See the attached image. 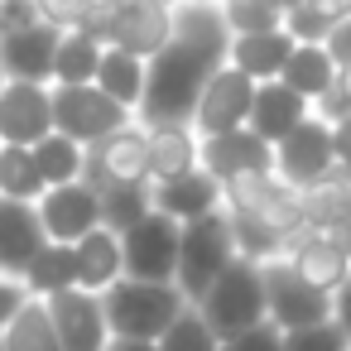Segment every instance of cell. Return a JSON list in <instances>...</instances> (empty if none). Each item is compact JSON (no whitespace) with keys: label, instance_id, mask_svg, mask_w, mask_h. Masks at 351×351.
<instances>
[{"label":"cell","instance_id":"cell-33","mask_svg":"<svg viewBox=\"0 0 351 351\" xmlns=\"http://www.w3.org/2000/svg\"><path fill=\"white\" fill-rule=\"evenodd\" d=\"M154 212V193H149V183H111V188H101V226L106 231H130L135 221H145Z\"/></svg>","mask_w":351,"mask_h":351},{"label":"cell","instance_id":"cell-20","mask_svg":"<svg viewBox=\"0 0 351 351\" xmlns=\"http://www.w3.org/2000/svg\"><path fill=\"white\" fill-rule=\"evenodd\" d=\"M313 116V101H303L293 87H284L279 77L274 82H255V101H250V130L265 140V145H279L289 130H298L303 121Z\"/></svg>","mask_w":351,"mask_h":351},{"label":"cell","instance_id":"cell-31","mask_svg":"<svg viewBox=\"0 0 351 351\" xmlns=\"http://www.w3.org/2000/svg\"><path fill=\"white\" fill-rule=\"evenodd\" d=\"M34 164H39V173H44V183L49 188H58V183H77L82 173H87V145H77V140H68V135H44L39 145H34Z\"/></svg>","mask_w":351,"mask_h":351},{"label":"cell","instance_id":"cell-4","mask_svg":"<svg viewBox=\"0 0 351 351\" xmlns=\"http://www.w3.org/2000/svg\"><path fill=\"white\" fill-rule=\"evenodd\" d=\"M231 260H236V236H231V217L221 207L197 217V221H183V231H178V269H173L178 293L188 303H197Z\"/></svg>","mask_w":351,"mask_h":351},{"label":"cell","instance_id":"cell-3","mask_svg":"<svg viewBox=\"0 0 351 351\" xmlns=\"http://www.w3.org/2000/svg\"><path fill=\"white\" fill-rule=\"evenodd\" d=\"M193 308H197L202 322L217 332V341L260 327V322H265V265L236 255V260L217 274V284H212Z\"/></svg>","mask_w":351,"mask_h":351},{"label":"cell","instance_id":"cell-53","mask_svg":"<svg viewBox=\"0 0 351 351\" xmlns=\"http://www.w3.org/2000/svg\"><path fill=\"white\" fill-rule=\"evenodd\" d=\"M0 279H5V269H0Z\"/></svg>","mask_w":351,"mask_h":351},{"label":"cell","instance_id":"cell-47","mask_svg":"<svg viewBox=\"0 0 351 351\" xmlns=\"http://www.w3.org/2000/svg\"><path fill=\"white\" fill-rule=\"evenodd\" d=\"M327 236H337L341 245H346V255H351V188H346V207H341V221L327 231Z\"/></svg>","mask_w":351,"mask_h":351},{"label":"cell","instance_id":"cell-24","mask_svg":"<svg viewBox=\"0 0 351 351\" xmlns=\"http://www.w3.org/2000/svg\"><path fill=\"white\" fill-rule=\"evenodd\" d=\"M73 255H77V289L87 293H106L121 274H125V260H121V236L97 226L87 231L82 241H73Z\"/></svg>","mask_w":351,"mask_h":351},{"label":"cell","instance_id":"cell-28","mask_svg":"<svg viewBox=\"0 0 351 351\" xmlns=\"http://www.w3.org/2000/svg\"><path fill=\"white\" fill-rule=\"evenodd\" d=\"M346 188H351V173L332 169L322 183L313 188H298V212H303V231H332L341 221V207H346Z\"/></svg>","mask_w":351,"mask_h":351},{"label":"cell","instance_id":"cell-45","mask_svg":"<svg viewBox=\"0 0 351 351\" xmlns=\"http://www.w3.org/2000/svg\"><path fill=\"white\" fill-rule=\"evenodd\" d=\"M332 322L351 337V274L337 284V293H332Z\"/></svg>","mask_w":351,"mask_h":351},{"label":"cell","instance_id":"cell-19","mask_svg":"<svg viewBox=\"0 0 351 351\" xmlns=\"http://www.w3.org/2000/svg\"><path fill=\"white\" fill-rule=\"evenodd\" d=\"M145 140H149V183H169L178 173L202 169V135L188 121L145 125Z\"/></svg>","mask_w":351,"mask_h":351},{"label":"cell","instance_id":"cell-54","mask_svg":"<svg viewBox=\"0 0 351 351\" xmlns=\"http://www.w3.org/2000/svg\"><path fill=\"white\" fill-rule=\"evenodd\" d=\"M207 5H217V0H207Z\"/></svg>","mask_w":351,"mask_h":351},{"label":"cell","instance_id":"cell-36","mask_svg":"<svg viewBox=\"0 0 351 351\" xmlns=\"http://www.w3.org/2000/svg\"><path fill=\"white\" fill-rule=\"evenodd\" d=\"M284 351H351V337L327 317V322H317V327L284 332Z\"/></svg>","mask_w":351,"mask_h":351},{"label":"cell","instance_id":"cell-49","mask_svg":"<svg viewBox=\"0 0 351 351\" xmlns=\"http://www.w3.org/2000/svg\"><path fill=\"white\" fill-rule=\"evenodd\" d=\"M97 5H106V10L116 15V10H125V5H135V0H97Z\"/></svg>","mask_w":351,"mask_h":351},{"label":"cell","instance_id":"cell-1","mask_svg":"<svg viewBox=\"0 0 351 351\" xmlns=\"http://www.w3.org/2000/svg\"><path fill=\"white\" fill-rule=\"evenodd\" d=\"M231 29L217 5L207 0H178L173 5V34L169 44L145 63V97L135 121L159 125V121H193V106L207 87V77L226 63Z\"/></svg>","mask_w":351,"mask_h":351},{"label":"cell","instance_id":"cell-11","mask_svg":"<svg viewBox=\"0 0 351 351\" xmlns=\"http://www.w3.org/2000/svg\"><path fill=\"white\" fill-rule=\"evenodd\" d=\"M332 169H337V159H332V125L322 116H308L298 130H289L274 145V173L289 188H313Z\"/></svg>","mask_w":351,"mask_h":351},{"label":"cell","instance_id":"cell-43","mask_svg":"<svg viewBox=\"0 0 351 351\" xmlns=\"http://www.w3.org/2000/svg\"><path fill=\"white\" fill-rule=\"evenodd\" d=\"M25 303H29V289H25L20 279H10V274H5V279H0V327H5Z\"/></svg>","mask_w":351,"mask_h":351},{"label":"cell","instance_id":"cell-7","mask_svg":"<svg viewBox=\"0 0 351 351\" xmlns=\"http://www.w3.org/2000/svg\"><path fill=\"white\" fill-rule=\"evenodd\" d=\"M332 317V293L313 289L289 260H269L265 265V322L279 332H298V327H317Z\"/></svg>","mask_w":351,"mask_h":351},{"label":"cell","instance_id":"cell-15","mask_svg":"<svg viewBox=\"0 0 351 351\" xmlns=\"http://www.w3.org/2000/svg\"><path fill=\"white\" fill-rule=\"evenodd\" d=\"M53 25H29V29H5L0 34V73L10 82H53V49H58Z\"/></svg>","mask_w":351,"mask_h":351},{"label":"cell","instance_id":"cell-34","mask_svg":"<svg viewBox=\"0 0 351 351\" xmlns=\"http://www.w3.org/2000/svg\"><path fill=\"white\" fill-rule=\"evenodd\" d=\"M217 10L226 20L231 34H265V29H284V10L274 0H217Z\"/></svg>","mask_w":351,"mask_h":351},{"label":"cell","instance_id":"cell-21","mask_svg":"<svg viewBox=\"0 0 351 351\" xmlns=\"http://www.w3.org/2000/svg\"><path fill=\"white\" fill-rule=\"evenodd\" d=\"M313 289H322V293H337V284L351 274V255H346V245L337 241V236H327V231H303L293 245H289V255H284Z\"/></svg>","mask_w":351,"mask_h":351},{"label":"cell","instance_id":"cell-39","mask_svg":"<svg viewBox=\"0 0 351 351\" xmlns=\"http://www.w3.org/2000/svg\"><path fill=\"white\" fill-rule=\"evenodd\" d=\"M221 351H284V332L269 327V322H260V327H250L241 337H226Z\"/></svg>","mask_w":351,"mask_h":351},{"label":"cell","instance_id":"cell-40","mask_svg":"<svg viewBox=\"0 0 351 351\" xmlns=\"http://www.w3.org/2000/svg\"><path fill=\"white\" fill-rule=\"evenodd\" d=\"M346 111H351V63H346V68H337V82H332V92L313 106V116L337 121V116H346Z\"/></svg>","mask_w":351,"mask_h":351},{"label":"cell","instance_id":"cell-38","mask_svg":"<svg viewBox=\"0 0 351 351\" xmlns=\"http://www.w3.org/2000/svg\"><path fill=\"white\" fill-rule=\"evenodd\" d=\"M39 5V20L53 25V29H82V20L97 10V0H34Z\"/></svg>","mask_w":351,"mask_h":351},{"label":"cell","instance_id":"cell-35","mask_svg":"<svg viewBox=\"0 0 351 351\" xmlns=\"http://www.w3.org/2000/svg\"><path fill=\"white\" fill-rule=\"evenodd\" d=\"M159 351H221V341H217V332L202 322V313L188 303L178 317H173V327L154 341Z\"/></svg>","mask_w":351,"mask_h":351},{"label":"cell","instance_id":"cell-10","mask_svg":"<svg viewBox=\"0 0 351 351\" xmlns=\"http://www.w3.org/2000/svg\"><path fill=\"white\" fill-rule=\"evenodd\" d=\"M250 101H255V82H250L245 73H236L231 63H221V68L207 77V87H202V97H197L188 125H193L202 140H207V135L241 130V125L250 121Z\"/></svg>","mask_w":351,"mask_h":351},{"label":"cell","instance_id":"cell-18","mask_svg":"<svg viewBox=\"0 0 351 351\" xmlns=\"http://www.w3.org/2000/svg\"><path fill=\"white\" fill-rule=\"evenodd\" d=\"M49 245L39 207L34 202H15V197H0V269L10 279L25 274V265Z\"/></svg>","mask_w":351,"mask_h":351},{"label":"cell","instance_id":"cell-12","mask_svg":"<svg viewBox=\"0 0 351 351\" xmlns=\"http://www.w3.org/2000/svg\"><path fill=\"white\" fill-rule=\"evenodd\" d=\"M53 135V87L49 82H0V145L34 149Z\"/></svg>","mask_w":351,"mask_h":351},{"label":"cell","instance_id":"cell-25","mask_svg":"<svg viewBox=\"0 0 351 351\" xmlns=\"http://www.w3.org/2000/svg\"><path fill=\"white\" fill-rule=\"evenodd\" d=\"M279 82H284V87H293L303 101H313V106H317V101L332 92V82H337V63L327 58V49H322V44H293V53H289V63H284Z\"/></svg>","mask_w":351,"mask_h":351},{"label":"cell","instance_id":"cell-37","mask_svg":"<svg viewBox=\"0 0 351 351\" xmlns=\"http://www.w3.org/2000/svg\"><path fill=\"white\" fill-rule=\"evenodd\" d=\"M284 34H289L293 44H322V39L332 34V20H322L313 5H289V10H284Z\"/></svg>","mask_w":351,"mask_h":351},{"label":"cell","instance_id":"cell-51","mask_svg":"<svg viewBox=\"0 0 351 351\" xmlns=\"http://www.w3.org/2000/svg\"><path fill=\"white\" fill-rule=\"evenodd\" d=\"M0 351H5V341H0Z\"/></svg>","mask_w":351,"mask_h":351},{"label":"cell","instance_id":"cell-16","mask_svg":"<svg viewBox=\"0 0 351 351\" xmlns=\"http://www.w3.org/2000/svg\"><path fill=\"white\" fill-rule=\"evenodd\" d=\"M169 34H173V5H164V0H135V5L111 15L106 44H116V49H125V53L149 63L169 44Z\"/></svg>","mask_w":351,"mask_h":351},{"label":"cell","instance_id":"cell-50","mask_svg":"<svg viewBox=\"0 0 351 351\" xmlns=\"http://www.w3.org/2000/svg\"><path fill=\"white\" fill-rule=\"evenodd\" d=\"M274 5H279V10H289V5H303V0H274Z\"/></svg>","mask_w":351,"mask_h":351},{"label":"cell","instance_id":"cell-13","mask_svg":"<svg viewBox=\"0 0 351 351\" xmlns=\"http://www.w3.org/2000/svg\"><path fill=\"white\" fill-rule=\"evenodd\" d=\"M39 207V221H44V236L49 241H82L87 231L101 226V193L92 183H58V188H44V197L34 202Z\"/></svg>","mask_w":351,"mask_h":351},{"label":"cell","instance_id":"cell-29","mask_svg":"<svg viewBox=\"0 0 351 351\" xmlns=\"http://www.w3.org/2000/svg\"><path fill=\"white\" fill-rule=\"evenodd\" d=\"M0 341H5V351H63L44 298H29L5 327H0Z\"/></svg>","mask_w":351,"mask_h":351},{"label":"cell","instance_id":"cell-6","mask_svg":"<svg viewBox=\"0 0 351 351\" xmlns=\"http://www.w3.org/2000/svg\"><path fill=\"white\" fill-rule=\"evenodd\" d=\"M130 121H135V111L111 101L97 82H53V130L58 135H68L77 145H97Z\"/></svg>","mask_w":351,"mask_h":351},{"label":"cell","instance_id":"cell-8","mask_svg":"<svg viewBox=\"0 0 351 351\" xmlns=\"http://www.w3.org/2000/svg\"><path fill=\"white\" fill-rule=\"evenodd\" d=\"M178 221L164 212H149L145 221H135L130 231H121V260L130 279H154V284H173L178 269Z\"/></svg>","mask_w":351,"mask_h":351},{"label":"cell","instance_id":"cell-23","mask_svg":"<svg viewBox=\"0 0 351 351\" xmlns=\"http://www.w3.org/2000/svg\"><path fill=\"white\" fill-rule=\"evenodd\" d=\"M289 53H293V39H289L284 29L231 34V44H226V63H231L236 73H245L250 82H274V77L284 73Z\"/></svg>","mask_w":351,"mask_h":351},{"label":"cell","instance_id":"cell-27","mask_svg":"<svg viewBox=\"0 0 351 351\" xmlns=\"http://www.w3.org/2000/svg\"><path fill=\"white\" fill-rule=\"evenodd\" d=\"M20 284L29 289V298H53L63 289H77V255L63 241H49L20 274Z\"/></svg>","mask_w":351,"mask_h":351},{"label":"cell","instance_id":"cell-5","mask_svg":"<svg viewBox=\"0 0 351 351\" xmlns=\"http://www.w3.org/2000/svg\"><path fill=\"white\" fill-rule=\"evenodd\" d=\"M221 207L226 217H245L274 236H284L289 245L303 236V212H298V188H289L274 169L265 173H241L231 183H221Z\"/></svg>","mask_w":351,"mask_h":351},{"label":"cell","instance_id":"cell-30","mask_svg":"<svg viewBox=\"0 0 351 351\" xmlns=\"http://www.w3.org/2000/svg\"><path fill=\"white\" fill-rule=\"evenodd\" d=\"M101 39L82 34V29H63L58 49H53V82H92L97 63H101Z\"/></svg>","mask_w":351,"mask_h":351},{"label":"cell","instance_id":"cell-2","mask_svg":"<svg viewBox=\"0 0 351 351\" xmlns=\"http://www.w3.org/2000/svg\"><path fill=\"white\" fill-rule=\"evenodd\" d=\"M101 308H106L111 337L159 341V337L173 327V317L188 308V298L178 293V284H154V279H130V274H121V279L101 293Z\"/></svg>","mask_w":351,"mask_h":351},{"label":"cell","instance_id":"cell-42","mask_svg":"<svg viewBox=\"0 0 351 351\" xmlns=\"http://www.w3.org/2000/svg\"><path fill=\"white\" fill-rule=\"evenodd\" d=\"M327 125H332V159H337L341 173H351V111L327 121Z\"/></svg>","mask_w":351,"mask_h":351},{"label":"cell","instance_id":"cell-41","mask_svg":"<svg viewBox=\"0 0 351 351\" xmlns=\"http://www.w3.org/2000/svg\"><path fill=\"white\" fill-rule=\"evenodd\" d=\"M29 25H39L34 0H0V34L5 29H29Z\"/></svg>","mask_w":351,"mask_h":351},{"label":"cell","instance_id":"cell-9","mask_svg":"<svg viewBox=\"0 0 351 351\" xmlns=\"http://www.w3.org/2000/svg\"><path fill=\"white\" fill-rule=\"evenodd\" d=\"M82 183H92L97 193L111 188V183H149V140H145V125L130 121L121 130H111L106 140L87 145V173Z\"/></svg>","mask_w":351,"mask_h":351},{"label":"cell","instance_id":"cell-14","mask_svg":"<svg viewBox=\"0 0 351 351\" xmlns=\"http://www.w3.org/2000/svg\"><path fill=\"white\" fill-rule=\"evenodd\" d=\"M44 303H49V317H53V332H58V346L63 351H106L111 327H106L101 293L63 289V293H53Z\"/></svg>","mask_w":351,"mask_h":351},{"label":"cell","instance_id":"cell-48","mask_svg":"<svg viewBox=\"0 0 351 351\" xmlns=\"http://www.w3.org/2000/svg\"><path fill=\"white\" fill-rule=\"evenodd\" d=\"M106 351H159V346L154 341H130V337H111Z\"/></svg>","mask_w":351,"mask_h":351},{"label":"cell","instance_id":"cell-32","mask_svg":"<svg viewBox=\"0 0 351 351\" xmlns=\"http://www.w3.org/2000/svg\"><path fill=\"white\" fill-rule=\"evenodd\" d=\"M44 173L34 164V149L25 145H0V197H15V202H39L44 197Z\"/></svg>","mask_w":351,"mask_h":351},{"label":"cell","instance_id":"cell-26","mask_svg":"<svg viewBox=\"0 0 351 351\" xmlns=\"http://www.w3.org/2000/svg\"><path fill=\"white\" fill-rule=\"evenodd\" d=\"M92 82H97L111 101H121L125 111H140V97H145V58H135V53L106 44Z\"/></svg>","mask_w":351,"mask_h":351},{"label":"cell","instance_id":"cell-52","mask_svg":"<svg viewBox=\"0 0 351 351\" xmlns=\"http://www.w3.org/2000/svg\"><path fill=\"white\" fill-rule=\"evenodd\" d=\"M0 82H5V73H0Z\"/></svg>","mask_w":351,"mask_h":351},{"label":"cell","instance_id":"cell-17","mask_svg":"<svg viewBox=\"0 0 351 351\" xmlns=\"http://www.w3.org/2000/svg\"><path fill=\"white\" fill-rule=\"evenodd\" d=\"M202 169L217 183H231L241 173H265V169H274V145H265L250 125L226 130V135H207L202 140Z\"/></svg>","mask_w":351,"mask_h":351},{"label":"cell","instance_id":"cell-46","mask_svg":"<svg viewBox=\"0 0 351 351\" xmlns=\"http://www.w3.org/2000/svg\"><path fill=\"white\" fill-rule=\"evenodd\" d=\"M303 5H313V10H317L322 20H332V25H337V20H351V0H303Z\"/></svg>","mask_w":351,"mask_h":351},{"label":"cell","instance_id":"cell-44","mask_svg":"<svg viewBox=\"0 0 351 351\" xmlns=\"http://www.w3.org/2000/svg\"><path fill=\"white\" fill-rule=\"evenodd\" d=\"M322 49H327V58H332L337 68H346V63H351V20H337L332 34L322 39Z\"/></svg>","mask_w":351,"mask_h":351},{"label":"cell","instance_id":"cell-22","mask_svg":"<svg viewBox=\"0 0 351 351\" xmlns=\"http://www.w3.org/2000/svg\"><path fill=\"white\" fill-rule=\"evenodd\" d=\"M149 193H154V212L173 217L178 226H183V221H197V217H207V212L221 207V183H217L207 169L178 173V178H169V183H149Z\"/></svg>","mask_w":351,"mask_h":351}]
</instances>
